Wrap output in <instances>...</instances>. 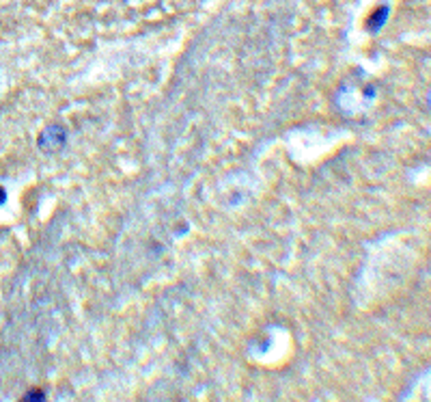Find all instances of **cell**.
Here are the masks:
<instances>
[{
	"label": "cell",
	"mask_w": 431,
	"mask_h": 402,
	"mask_svg": "<svg viewBox=\"0 0 431 402\" xmlns=\"http://www.w3.org/2000/svg\"><path fill=\"white\" fill-rule=\"evenodd\" d=\"M388 16H390V7H388V5H380V7H375V9L371 11L369 20H367V28H369L371 32L382 30V26L386 24Z\"/></svg>",
	"instance_id": "6da1fadb"
},
{
	"label": "cell",
	"mask_w": 431,
	"mask_h": 402,
	"mask_svg": "<svg viewBox=\"0 0 431 402\" xmlns=\"http://www.w3.org/2000/svg\"><path fill=\"white\" fill-rule=\"evenodd\" d=\"M46 398V394H44V389H32V391H28V394H24V402H32V400H44Z\"/></svg>",
	"instance_id": "7a4b0ae2"
},
{
	"label": "cell",
	"mask_w": 431,
	"mask_h": 402,
	"mask_svg": "<svg viewBox=\"0 0 431 402\" xmlns=\"http://www.w3.org/2000/svg\"><path fill=\"white\" fill-rule=\"evenodd\" d=\"M5 201H7V190L0 186V206H5Z\"/></svg>",
	"instance_id": "3957f363"
}]
</instances>
